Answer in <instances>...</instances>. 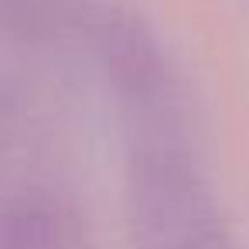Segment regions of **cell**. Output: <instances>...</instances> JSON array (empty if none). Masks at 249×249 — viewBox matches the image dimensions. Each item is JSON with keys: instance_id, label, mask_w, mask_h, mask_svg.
<instances>
[{"instance_id": "6da1fadb", "label": "cell", "mask_w": 249, "mask_h": 249, "mask_svg": "<svg viewBox=\"0 0 249 249\" xmlns=\"http://www.w3.org/2000/svg\"><path fill=\"white\" fill-rule=\"evenodd\" d=\"M178 171L181 167H174V160H164L154 164L150 181H143V188L150 191L147 225L154 235V249H225L208 205L195 191V181Z\"/></svg>"}]
</instances>
